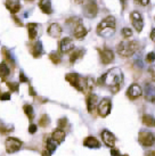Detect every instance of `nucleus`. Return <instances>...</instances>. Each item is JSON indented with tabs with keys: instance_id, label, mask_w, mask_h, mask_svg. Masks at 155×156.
Masks as SVG:
<instances>
[{
	"instance_id": "nucleus-1",
	"label": "nucleus",
	"mask_w": 155,
	"mask_h": 156,
	"mask_svg": "<svg viewBox=\"0 0 155 156\" xmlns=\"http://www.w3.org/2000/svg\"><path fill=\"white\" fill-rule=\"evenodd\" d=\"M122 81H123V74L121 72V69L114 67V69H110L107 73L104 74L98 80V83L99 84H106V86L112 88L120 86Z\"/></svg>"
},
{
	"instance_id": "nucleus-2",
	"label": "nucleus",
	"mask_w": 155,
	"mask_h": 156,
	"mask_svg": "<svg viewBox=\"0 0 155 156\" xmlns=\"http://www.w3.org/2000/svg\"><path fill=\"white\" fill-rule=\"evenodd\" d=\"M66 81H69L71 83V86H73L77 90L85 92L86 90H88V84H87V79L80 76L77 73H69L66 74Z\"/></svg>"
},
{
	"instance_id": "nucleus-3",
	"label": "nucleus",
	"mask_w": 155,
	"mask_h": 156,
	"mask_svg": "<svg viewBox=\"0 0 155 156\" xmlns=\"http://www.w3.org/2000/svg\"><path fill=\"white\" fill-rule=\"evenodd\" d=\"M137 50V42L123 40L117 46V54L122 57H130L132 56Z\"/></svg>"
},
{
	"instance_id": "nucleus-4",
	"label": "nucleus",
	"mask_w": 155,
	"mask_h": 156,
	"mask_svg": "<svg viewBox=\"0 0 155 156\" xmlns=\"http://www.w3.org/2000/svg\"><path fill=\"white\" fill-rule=\"evenodd\" d=\"M5 147H6V152L8 154H14L21 149L22 141L15 137H8L5 141Z\"/></svg>"
},
{
	"instance_id": "nucleus-5",
	"label": "nucleus",
	"mask_w": 155,
	"mask_h": 156,
	"mask_svg": "<svg viewBox=\"0 0 155 156\" xmlns=\"http://www.w3.org/2000/svg\"><path fill=\"white\" fill-rule=\"evenodd\" d=\"M111 108H112V104H111V100L108 98H104V99L100 100V103L97 106V111H98V114L102 117H106L111 112Z\"/></svg>"
},
{
	"instance_id": "nucleus-6",
	"label": "nucleus",
	"mask_w": 155,
	"mask_h": 156,
	"mask_svg": "<svg viewBox=\"0 0 155 156\" xmlns=\"http://www.w3.org/2000/svg\"><path fill=\"white\" fill-rule=\"evenodd\" d=\"M130 17H131V23L134 25L135 30L137 32H142V27H144V20H142V14L137 12V10H135V12L131 13Z\"/></svg>"
},
{
	"instance_id": "nucleus-7",
	"label": "nucleus",
	"mask_w": 155,
	"mask_h": 156,
	"mask_svg": "<svg viewBox=\"0 0 155 156\" xmlns=\"http://www.w3.org/2000/svg\"><path fill=\"white\" fill-rule=\"evenodd\" d=\"M139 143L145 147H151L155 143V136L152 132H140L139 136Z\"/></svg>"
},
{
	"instance_id": "nucleus-8",
	"label": "nucleus",
	"mask_w": 155,
	"mask_h": 156,
	"mask_svg": "<svg viewBox=\"0 0 155 156\" xmlns=\"http://www.w3.org/2000/svg\"><path fill=\"white\" fill-rule=\"evenodd\" d=\"M83 13L87 17L92 18L95 17L96 15L98 14V6L95 1H90V2H87L83 7Z\"/></svg>"
},
{
	"instance_id": "nucleus-9",
	"label": "nucleus",
	"mask_w": 155,
	"mask_h": 156,
	"mask_svg": "<svg viewBox=\"0 0 155 156\" xmlns=\"http://www.w3.org/2000/svg\"><path fill=\"white\" fill-rule=\"evenodd\" d=\"M74 49V42L71 38H64V39L60 40L59 42V50L60 52L63 54H66V52L71 51Z\"/></svg>"
},
{
	"instance_id": "nucleus-10",
	"label": "nucleus",
	"mask_w": 155,
	"mask_h": 156,
	"mask_svg": "<svg viewBox=\"0 0 155 156\" xmlns=\"http://www.w3.org/2000/svg\"><path fill=\"white\" fill-rule=\"evenodd\" d=\"M142 95V90L140 86H138L137 83H134L131 84L127 91V96L129 97L130 99H137L138 97H140Z\"/></svg>"
},
{
	"instance_id": "nucleus-11",
	"label": "nucleus",
	"mask_w": 155,
	"mask_h": 156,
	"mask_svg": "<svg viewBox=\"0 0 155 156\" xmlns=\"http://www.w3.org/2000/svg\"><path fill=\"white\" fill-rule=\"evenodd\" d=\"M102 139H103L104 144L108 146V147H113L114 145H115V136L112 133V132H110L108 130H104L102 132Z\"/></svg>"
},
{
	"instance_id": "nucleus-12",
	"label": "nucleus",
	"mask_w": 155,
	"mask_h": 156,
	"mask_svg": "<svg viewBox=\"0 0 155 156\" xmlns=\"http://www.w3.org/2000/svg\"><path fill=\"white\" fill-rule=\"evenodd\" d=\"M113 59H114V54L111 49H103L100 50V61L103 64H110L112 63Z\"/></svg>"
},
{
	"instance_id": "nucleus-13",
	"label": "nucleus",
	"mask_w": 155,
	"mask_h": 156,
	"mask_svg": "<svg viewBox=\"0 0 155 156\" xmlns=\"http://www.w3.org/2000/svg\"><path fill=\"white\" fill-rule=\"evenodd\" d=\"M98 106V98L97 96L94 95V94H90L87 98V108H88V112L92 113L97 108Z\"/></svg>"
},
{
	"instance_id": "nucleus-14",
	"label": "nucleus",
	"mask_w": 155,
	"mask_h": 156,
	"mask_svg": "<svg viewBox=\"0 0 155 156\" xmlns=\"http://www.w3.org/2000/svg\"><path fill=\"white\" fill-rule=\"evenodd\" d=\"M115 26H116L115 17H113V16H108V17L104 18L103 21L99 23L98 26H97V31L102 30V29H104V27H115Z\"/></svg>"
},
{
	"instance_id": "nucleus-15",
	"label": "nucleus",
	"mask_w": 155,
	"mask_h": 156,
	"mask_svg": "<svg viewBox=\"0 0 155 156\" xmlns=\"http://www.w3.org/2000/svg\"><path fill=\"white\" fill-rule=\"evenodd\" d=\"M144 94H145V98H146L148 101L155 103V87L153 86V84L147 83L146 86H145Z\"/></svg>"
},
{
	"instance_id": "nucleus-16",
	"label": "nucleus",
	"mask_w": 155,
	"mask_h": 156,
	"mask_svg": "<svg viewBox=\"0 0 155 156\" xmlns=\"http://www.w3.org/2000/svg\"><path fill=\"white\" fill-rule=\"evenodd\" d=\"M48 34L52 38H58L62 34V27L57 23H52L48 27Z\"/></svg>"
},
{
	"instance_id": "nucleus-17",
	"label": "nucleus",
	"mask_w": 155,
	"mask_h": 156,
	"mask_svg": "<svg viewBox=\"0 0 155 156\" xmlns=\"http://www.w3.org/2000/svg\"><path fill=\"white\" fill-rule=\"evenodd\" d=\"M87 29L85 27V26L82 25L81 23H79L75 27H74V31H73V34H74V37L77 38V39H79V40H81V39H83L87 35Z\"/></svg>"
},
{
	"instance_id": "nucleus-18",
	"label": "nucleus",
	"mask_w": 155,
	"mask_h": 156,
	"mask_svg": "<svg viewBox=\"0 0 155 156\" xmlns=\"http://www.w3.org/2000/svg\"><path fill=\"white\" fill-rule=\"evenodd\" d=\"M65 136H66V134H65V131L62 130L60 128H58V129H56V130L52 132L50 138H52L54 141H56L57 144H60V143H63V141H64Z\"/></svg>"
},
{
	"instance_id": "nucleus-19",
	"label": "nucleus",
	"mask_w": 155,
	"mask_h": 156,
	"mask_svg": "<svg viewBox=\"0 0 155 156\" xmlns=\"http://www.w3.org/2000/svg\"><path fill=\"white\" fill-rule=\"evenodd\" d=\"M83 145H85L86 147H89V148H99L100 147V143H99L95 137H92V136L87 137V138L85 139V141H83Z\"/></svg>"
},
{
	"instance_id": "nucleus-20",
	"label": "nucleus",
	"mask_w": 155,
	"mask_h": 156,
	"mask_svg": "<svg viewBox=\"0 0 155 156\" xmlns=\"http://www.w3.org/2000/svg\"><path fill=\"white\" fill-rule=\"evenodd\" d=\"M6 7L8 9L10 13L13 14H16L20 12V9H21V5L18 1H13V0H7L6 1Z\"/></svg>"
},
{
	"instance_id": "nucleus-21",
	"label": "nucleus",
	"mask_w": 155,
	"mask_h": 156,
	"mask_svg": "<svg viewBox=\"0 0 155 156\" xmlns=\"http://www.w3.org/2000/svg\"><path fill=\"white\" fill-rule=\"evenodd\" d=\"M27 33H29V38L31 40L35 39V37L38 34V24H35V23H29L27 25Z\"/></svg>"
},
{
	"instance_id": "nucleus-22",
	"label": "nucleus",
	"mask_w": 155,
	"mask_h": 156,
	"mask_svg": "<svg viewBox=\"0 0 155 156\" xmlns=\"http://www.w3.org/2000/svg\"><path fill=\"white\" fill-rule=\"evenodd\" d=\"M39 7L40 9L42 10V13L45 14H52V4H50V1H48V0H41L40 2H39Z\"/></svg>"
},
{
	"instance_id": "nucleus-23",
	"label": "nucleus",
	"mask_w": 155,
	"mask_h": 156,
	"mask_svg": "<svg viewBox=\"0 0 155 156\" xmlns=\"http://www.w3.org/2000/svg\"><path fill=\"white\" fill-rule=\"evenodd\" d=\"M97 33H98L100 37L110 38V37H112V35L115 33V27H104L102 30L97 31Z\"/></svg>"
},
{
	"instance_id": "nucleus-24",
	"label": "nucleus",
	"mask_w": 155,
	"mask_h": 156,
	"mask_svg": "<svg viewBox=\"0 0 155 156\" xmlns=\"http://www.w3.org/2000/svg\"><path fill=\"white\" fill-rule=\"evenodd\" d=\"M31 52H32L33 57H35V58H38V57L41 56V54H42V44H41V42H40V41L35 42V44L32 46Z\"/></svg>"
},
{
	"instance_id": "nucleus-25",
	"label": "nucleus",
	"mask_w": 155,
	"mask_h": 156,
	"mask_svg": "<svg viewBox=\"0 0 155 156\" xmlns=\"http://www.w3.org/2000/svg\"><path fill=\"white\" fill-rule=\"evenodd\" d=\"M83 54H85V50H82V49H75L72 54H71V56H70V62L73 64L75 62L79 59V58H81L83 56Z\"/></svg>"
},
{
	"instance_id": "nucleus-26",
	"label": "nucleus",
	"mask_w": 155,
	"mask_h": 156,
	"mask_svg": "<svg viewBox=\"0 0 155 156\" xmlns=\"http://www.w3.org/2000/svg\"><path fill=\"white\" fill-rule=\"evenodd\" d=\"M142 123L148 128L155 126V119L152 115H144L142 116Z\"/></svg>"
},
{
	"instance_id": "nucleus-27",
	"label": "nucleus",
	"mask_w": 155,
	"mask_h": 156,
	"mask_svg": "<svg viewBox=\"0 0 155 156\" xmlns=\"http://www.w3.org/2000/svg\"><path fill=\"white\" fill-rule=\"evenodd\" d=\"M10 73V69L7 66L6 63H0V76L2 79H6Z\"/></svg>"
},
{
	"instance_id": "nucleus-28",
	"label": "nucleus",
	"mask_w": 155,
	"mask_h": 156,
	"mask_svg": "<svg viewBox=\"0 0 155 156\" xmlns=\"http://www.w3.org/2000/svg\"><path fill=\"white\" fill-rule=\"evenodd\" d=\"M57 145H58V144H57L56 141H54L52 138H49L47 140V143H46V147H47V151H48V152H50V153L55 152V149H56Z\"/></svg>"
},
{
	"instance_id": "nucleus-29",
	"label": "nucleus",
	"mask_w": 155,
	"mask_h": 156,
	"mask_svg": "<svg viewBox=\"0 0 155 156\" xmlns=\"http://www.w3.org/2000/svg\"><path fill=\"white\" fill-rule=\"evenodd\" d=\"M24 113H25V115L29 117V120H32L33 116H34V112H33V107L31 106V105H24Z\"/></svg>"
},
{
	"instance_id": "nucleus-30",
	"label": "nucleus",
	"mask_w": 155,
	"mask_h": 156,
	"mask_svg": "<svg viewBox=\"0 0 155 156\" xmlns=\"http://www.w3.org/2000/svg\"><path fill=\"white\" fill-rule=\"evenodd\" d=\"M49 58L52 59V62L54 64H58L60 62V56H59V54H57V52H52V54L49 55Z\"/></svg>"
},
{
	"instance_id": "nucleus-31",
	"label": "nucleus",
	"mask_w": 155,
	"mask_h": 156,
	"mask_svg": "<svg viewBox=\"0 0 155 156\" xmlns=\"http://www.w3.org/2000/svg\"><path fill=\"white\" fill-rule=\"evenodd\" d=\"M47 124H49V117L47 115H42V117L39 121V126H47Z\"/></svg>"
},
{
	"instance_id": "nucleus-32",
	"label": "nucleus",
	"mask_w": 155,
	"mask_h": 156,
	"mask_svg": "<svg viewBox=\"0 0 155 156\" xmlns=\"http://www.w3.org/2000/svg\"><path fill=\"white\" fill-rule=\"evenodd\" d=\"M122 35H123L124 38H130V37L132 35V30L129 29V27H123V29H122Z\"/></svg>"
},
{
	"instance_id": "nucleus-33",
	"label": "nucleus",
	"mask_w": 155,
	"mask_h": 156,
	"mask_svg": "<svg viewBox=\"0 0 155 156\" xmlns=\"http://www.w3.org/2000/svg\"><path fill=\"white\" fill-rule=\"evenodd\" d=\"M155 61V52H150L146 56V62L147 63H153Z\"/></svg>"
},
{
	"instance_id": "nucleus-34",
	"label": "nucleus",
	"mask_w": 155,
	"mask_h": 156,
	"mask_svg": "<svg viewBox=\"0 0 155 156\" xmlns=\"http://www.w3.org/2000/svg\"><path fill=\"white\" fill-rule=\"evenodd\" d=\"M148 72L151 74V78L153 81H155V65H152L150 66V69H148Z\"/></svg>"
},
{
	"instance_id": "nucleus-35",
	"label": "nucleus",
	"mask_w": 155,
	"mask_h": 156,
	"mask_svg": "<svg viewBox=\"0 0 155 156\" xmlns=\"http://www.w3.org/2000/svg\"><path fill=\"white\" fill-rule=\"evenodd\" d=\"M0 99L1 100H9L10 99V94L9 92H5L2 95H0Z\"/></svg>"
},
{
	"instance_id": "nucleus-36",
	"label": "nucleus",
	"mask_w": 155,
	"mask_h": 156,
	"mask_svg": "<svg viewBox=\"0 0 155 156\" xmlns=\"http://www.w3.org/2000/svg\"><path fill=\"white\" fill-rule=\"evenodd\" d=\"M37 129H38V126H35V124H31V126H29V132L33 134V133L37 132Z\"/></svg>"
},
{
	"instance_id": "nucleus-37",
	"label": "nucleus",
	"mask_w": 155,
	"mask_h": 156,
	"mask_svg": "<svg viewBox=\"0 0 155 156\" xmlns=\"http://www.w3.org/2000/svg\"><path fill=\"white\" fill-rule=\"evenodd\" d=\"M7 86L9 87V89L13 91H17V88H18V84L16 83H7Z\"/></svg>"
},
{
	"instance_id": "nucleus-38",
	"label": "nucleus",
	"mask_w": 155,
	"mask_h": 156,
	"mask_svg": "<svg viewBox=\"0 0 155 156\" xmlns=\"http://www.w3.org/2000/svg\"><path fill=\"white\" fill-rule=\"evenodd\" d=\"M138 5H140V6H147V5L150 4V0H135Z\"/></svg>"
},
{
	"instance_id": "nucleus-39",
	"label": "nucleus",
	"mask_w": 155,
	"mask_h": 156,
	"mask_svg": "<svg viewBox=\"0 0 155 156\" xmlns=\"http://www.w3.org/2000/svg\"><path fill=\"white\" fill-rule=\"evenodd\" d=\"M65 124H66V119H60L59 121H58V126H59L60 129L64 128Z\"/></svg>"
},
{
	"instance_id": "nucleus-40",
	"label": "nucleus",
	"mask_w": 155,
	"mask_h": 156,
	"mask_svg": "<svg viewBox=\"0 0 155 156\" xmlns=\"http://www.w3.org/2000/svg\"><path fill=\"white\" fill-rule=\"evenodd\" d=\"M20 81H21V82H27V79L25 78V75L23 73L20 74Z\"/></svg>"
},
{
	"instance_id": "nucleus-41",
	"label": "nucleus",
	"mask_w": 155,
	"mask_h": 156,
	"mask_svg": "<svg viewBox=\"0 0 155 156\" xmlns=\"http://www.w3.org/2000/svg\"><path fill=\"white\" fill-rule=\"evenodd\" d=\"M151 39L155 42V29H153L151 32Z\"/></svg>"
},
{
	"instance_id": "nucleus-42",
	"label": "nucleus",
	"mask_w": 155,
	"mask_h": 156,
	"mask_svg": "<svg viewBox=\"0 0 155 156\" xmlns=\"http://www.w3.org/2000/svg\"><path fill=\"white\" fill-rule=\"evenodd\" d=\"M111 154H112L113 156H117V155H119V151H115V149H112V151H111Z\"/></svg>"
},
{
	"instance_id": "nucleus-43",
	"label": "nucleus",
	"mask_w": 155,
	"mask_h": 156,
	"mask_svg": "<svg viewBox=\"0 0 155 156\" xmlns=\"http://www.w3.org/2000/svg\"><path fill=\"white\" fill-rule=\"evenodd\" d=\"M50 154H52V153L48 152V151H46V152H43V153H42V156H52Z\"/></svg>"
},
{
	"instance_id": "nucleus-44",
	"label": "nucleus",
	"mask_w": 155,
	"mask_h": 156,
	"mask_svg": "<svg viewBox=\"0 0 155 156\" xmlns=\"http://www.w3.org/2000/svg\"><path fill=\"white\" fill-rule=\"evenodd\" d=\"M74 1H75L77 4H82V2L85 1V0H74Z\"/></svg>"
},
{
	"instance_id": "nucleus-45",
	"label": "nucleus",
	"mask_w": 155,
	"mask_h": 156,
	"mask_svg": "<svg viewBox=\"0 0 155 156\" xmlns=\"http://www.w3.org/2000/svg\"><path fill=\"white\" fill-rule=\"evenodd\" d=\"M27 1H32V0H27Z\"/></svg>"
},
{
	"instance_id": "nucleus-46",
	"label": "nucleus",
	"mask_w": 155,
	"mask_h": 156,
	"mask_svg": "<svg viewBox=\"0 0 155 156\" xmlns=\"http://www.w3.org/2000/svg\"><path fill=\"white\" fill-rule=\"evenodd\" d=\"M147 156H148V155H147Z\"/></svg>"
}]
</instances>
